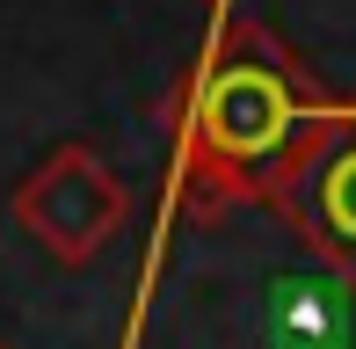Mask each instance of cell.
Wrapping results in <instances>:
<instances>
[{
  "instance_id": "6da1fadb",
  "label": "cell",
  "mask_w": 356,
  "mask_h": 349,
  "mask_svg": "<svg viewBox=\"0 0 356 349\" xmlns=\"http://www.w3.org/2000/svg\"><path fill=\"white\" fill-rule=\"evenodd\" d=\"M356 102H342L291 44H277L262 22H233L211 37V51L189 66L182 95L168 109L175 131V182L182 211L218 218L233 204H269L298 189L313 153L342 131Z\"/></svg>"
},
{
  "instance_id": "7a4b0ae2",
  "label": "cell",
  "mask_w": 356,
  "mask_h": 349,
  "mask_svg": "<svg viewBox=\"0 0 356 349\" xmlns=\"http://www.w3.org/2000/svg\"><path fill=\"white\" fill-rule=\"evenodd\" d=\"M124 211H131L124 182L109 174L102 153L80 146V138L51 146L22 182H15V226H22L58 269H88L124 233Z\"/></svg>"
},
{
  "instance_id": "3957f363",
  "label": "cell",
  "mask_w": 356,
  "mask_h": 349,
  "mask_svg": "<svg viewBox=\"0 0 356 349\" xmlns=\"http://www.w3.org/2000/svg\"><path fill=\"white\" fill-rule=\"evenodd\" d=\"M284 226L298 233V247L313 262H327L356 291V109L342 117V131L313 153L298 189L284 197Z\"/></svg>"
},
{
  "instance_id": "277c9868",
  "label": "cell",
  "mask_w": 356,
  "mask_h": 349,
  "mask_svg": "<svg viewBox=\"0 0 356 349\" xmlns=\"http://www.w3.org/2000/svg\"><path fill=\"white\" fill-rule=\"evenodd\" d=\"M0 349H8V342H0Z\"/></svg>"
}]
</instances>
